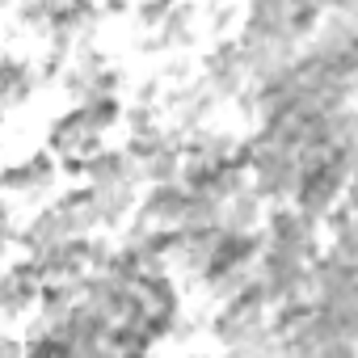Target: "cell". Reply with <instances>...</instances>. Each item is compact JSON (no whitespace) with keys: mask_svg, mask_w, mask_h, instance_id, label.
Listing matches in <instances>:
<instances>
[{"mask_svg":"<svg viewBox=\"0 0 358 358\" xmlns=\"http://www.w3.org/2000/svg\"><path fill=\"white\" fill-rule=\"evenodd\" d=\"M55 152H34V156H26V160H17V164H9L5 169V190L9 194H26V190H47L51 182H55V160H51Z\"/></svg>","mask_w":358,"mask_h":358,"instance_id":"obj_1","label":"cell"},{"mask_svg":"<svg viewBox=\"0 0 358 358\" xmlns=\"http://www.w3.org/2000/svg\"><path fill=\"white\" fill-rule=\"evenodd\" d=\"M38 80H43V72H34V64L9 55V59H5V76H0V89H5V106H9V110L22 106V101L34 93Z\"/></svg>","mask_w":358,"mask_h":358,"instance_id":"obj_2","label":"cell"},{"mask_svg":"<svg viewBox=\"0 0 358 358\" xmlns=\"http://www.w3.org/2000/svg\"><path fill=\"white\" fill-rule=\"evenodd\" d=\"M85 110H89V127L93 131H106V127H114L122 118L118 97H93V101H85Z\"/></svg>","mask_w":358,"mask_h":358,"instance_id":"obj_3","label":"cell"},{"mask_svg":"<svg viewBox=\"0 0 358 358\" xmlns=\"http://www.w3.org/2000/svg\"><path fill=\"white\" fill-rule=\"evenodd\" d=\"M173 9H177V0H143L135 13H139V22H143V26H160Z\"/></svg>","mask_w":358,"mask_h":358,"instance_id":"obj_4","label":"cell"}]
</instances>
